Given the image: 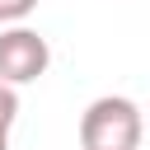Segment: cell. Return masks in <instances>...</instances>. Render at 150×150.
Instances as JSON below:
<instances>
[{"instance_id": "obj_1", "label": "cell", "mask_w": 150, "mask_h": 150, "mask_svg": "<svg viewBox=\"0 0 150 150\" xmlns=\"http://www.w3.org/2000/svg\"><path fill=\"white\" fill-rule=\"evenodd\" d=\"M145 117L127 94H98L80 112V150H136Z\"/></svg>"}, {"instance_id": "obj_2", "label": "cell", "mask_w": 150, "mask_h": 150, "mask_svg": "<svg viewBox=\"0 0 150 150\" xmlns=\"http://www.w3.org/2000/svg\"><path fill=\"white\" fill-rule=\"evenodd\" d=\"M47 66H52V47L38 28L19 23V28L0 33V84H9V89L33 84L47 75Z\"/></svg>"}, {"instance_id": "obj_3", "label": "cell", "mask_w": 150, "mask_h": 150, "mask_svg": "<svg viewBox=\"0 0 150 150\" xmlns=\"http://www.w3.org/2000/svg\"><path fill=\"white\" fill-rule=\"evenodd\" d=\"M19 122V94L9 84H0V150H9V131Z\"/></svg>"}, {"instance_id": "obj_4", "label": "cell", "mask_w": 150, "mask_h": 150, "mask_svg": "<svg viewBox=\"0 0 150 150\" xmlns=\"http://www.w3.org/2000/svg\"><path fill=\"white\" fill-rule=\"evenodd\" d=\"M33 9H38V0H0V23L5 28H19Z\"/></svg>"}]
</instances>
